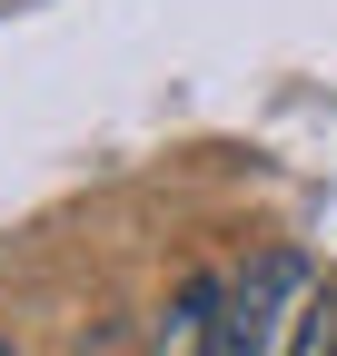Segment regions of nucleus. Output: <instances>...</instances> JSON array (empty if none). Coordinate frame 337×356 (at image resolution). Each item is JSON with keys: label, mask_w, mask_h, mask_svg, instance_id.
<instances>
[{"label": "nucleus", "mask_w": 337, "mask_h": 356, "mask_svg": "<svg viewBox=\"0 0 337 356\" xmlns=\"http://www.w3.org/2000/svg\"><path fill=\"white\" fill-rule=\"evenodd\" d=\"M298 356H337V307H308V327H298Z\"/></svg>", "instance_id": "nucleus-1"}, {"label": "nucleus", "mask_w": 337, "mask_h": 356, "mask_svg": "<svg viewBox=\"0 0 337 356\" xmlns=\"http://www.w3.org/2000/svg\"><path fill=\"white\" fill-rule=\"evenodd\" d=\"M0 356H10V346H0Z\"/></svg>", "instance_id": "nucleus-2"}]
</instances>
